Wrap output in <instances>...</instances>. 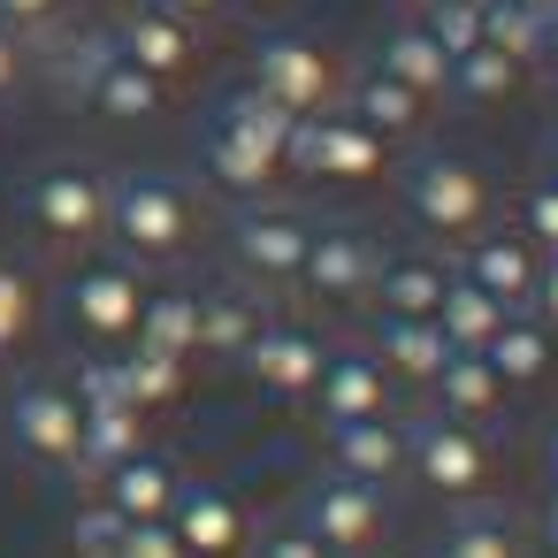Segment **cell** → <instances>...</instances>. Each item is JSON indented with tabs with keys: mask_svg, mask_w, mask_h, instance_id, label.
Segmentation results:
<instances>
[{
	"mask_svg": "<svg viewBox=\"0 0 558 558\" xmlns=\"http://www.w3.org/2000/svg\"><path fill=\"white\" fill-rule=\"evenodd\" d=\"M154 9H169V16H184V24L207 32V24H222V16L238 9V0H154Z\"/></svg>",
	"mask_w": 558,
	"mask_h": 558,
	"instance_id": "ee69618b",
	"label": "cell"
},
{
	"mask_svg": "<svg viewBox=\"0 0 558 558\" xmlns=\"http://www.w3.org/2000/svg\"><path fill=\"white\" fill-rule=\"evenodd\" d=\"M291 123H299V116H283V108L260 100L253 85L222 93L215 116H207V131H199V169H207V184L230 192V199H260V192L283 177Z\"/></svg>",
	"mask_w": 558,
	"mask_h": 558,
	"instance_id": "6da1fadb",
	"label": "cell"
},
{
	"mask_svg": "<svg viewBox=\"0 0 558 558\" xmlns=\"http://www.w3.org/2000/svg\"><path fill=\"white\" fill-rule=\"evenodd\" d=\"M436 558H520V535L497 520V512H451L444 520V543H436Z\"/></svg>",
	"mask_w": 558,
	"mask_h": 558,
	"instance_id": "836d02e7",
	"label": "cell"
},
{
	"mask_svg": "<svg viewBox=\"0 0 558 558\" xmlns=\"http://www.w3.org/2000/svg\"><path fill=\"white\" fill-rule=\"evenodd\" d=\"M466 283H482L505 314H527L535 306V276H543V253L520 238V230H474L466 238V253L451 260Z\"/></svg>",
	"mask_w": 558,
	"mask_h": 558,
	"instance_id": "9a60e30c",
	"label": "cell"
},
{
	"mask_svg": "<svg viewBox=\"0 0 558 558\" xmlns=\"http://www.w3.org/2000/svg\"><path fill=\"white\" fill-rule=\"evenodd\" d=\"M108 39H116V54H131V62H138L154 85H169V93L199 70V24L154 9V0H131V9L108 24Z\"/></svg>",
	"mask_w": 558,
	"mask_h": 558,
	"instance_id": "7c38bea8",
	"label": "cell"
},
{
	"mask_svg": "<svg viewBox=\"0 0 558 558\" xmlns=\"http://www.w3.org/2000/svg\"><path fill=\"white\" fill-rule=\"evenodd\" d=\"M543 466H550V489H558V428H550V444H543Z\"/></svg>",
	"mask_w": 558,
	"mask_h": 558,
	"instance_id": "c3c4849f",
	"label": "cell"
},
{
	"mask_svg": "<svg viewBox=\"0 0 558 558\" xmlns=\"http://www.w3.org/2000/svg\"><path fill=\"white\" fill-rule=\"evenodd\" d=\"M177 466L154 451V444H138L131 459H116V466H100V505L116 512V520H169V505H177Z\"/></svg>",
	"mask_w": 558,
	"mask_h": 558,
	"instance_id": "ac0fdd59",
	"label": "cell"
},
{
	"mask_svg": "<svg viewBox=\"0 0 558 558\" xmlns=\"http://www.w3.org/2000/svg\"><path fill=\"white\" fill-rule=\"evenodd\" d=\"M421 24L444 54H466L482 47V0H421Z\"/></svg>",
	"mask_w": 558,
	"mask_h": 558,
	"instance_id": "8d00e7d4",
	"label": "cell"
},
{
	"mask_svg": "<svg viewBox=\"0 0 558 558\" xmlns=\"http://www.w3.org/2000/svg\"><path fill=\"white\" fill-rule=\"evenodd\" d=\"M32 329H39V283L16 260H0V352H16Z\"/></svg>",
	"mask_w": 558,
	"mask_h": 558,
	"instance_id": "e575fe53",
	"label": "cell"
},
{
	"mask_svg": "<svg viewBox=\"0 0 558 558\" xmlns=\"http://www.w3.org/2000/svg\"><path fill=\"white\" fill-rule=\"evenodd\" d=\"M116 535H123V520L100 505V512H77V558H116Z\"/></svg>",
	"mask_w": 558,
	"mask_h": 558,
	"instance_id": "60d3db41",
	"label": "cell"
},
{
	"mask_svg": "<svg viewBox=\"0 0 558 558\" xmlns=\"http://www.w3.org/2000/svg\"><path fill=\"white\" fill-rule=\"evenodd\" d=\"M116 558H184V543H177V527H169V520H123Z\"/></svg>",
	"mask_w": 558,
	"mask_h": 558,
	"instance_id": "f35d334b",
	"label": "cell"
},
{
	"mask_svg": "<svg viewBox=\"0 0 558 558\" xmlns=\"http://www.w3.org/2000/svg\"><path fill=\"white\" fill-rule=\"evenodd\" d=\"M375 268H383V245L360 230V222H314L306 230V260H299V283L322 299V306H352L375 291Z\"/></svg>",
	"mask_w": 558,
	"mask_h": 558,
	"instance_id": "30bf717a",
	"label": "cell"
},
{
	"mask_svg": "<svg viewBox=\"0 0 558 558\" xmlns=\"http://www.w3.org/2000/svg\"><path fill=\"white\" fill-rule=\"evenodd\" d=\"M436 329H444V344L451 352H482L489 337H497V322H505V306L482 291V283H466L459 268L444 276V299H436V314H428Z\"/></svg>",
	"mask_w": 558,
	"mask_h": 558,
	"instance_id": "484cf974",
	"label": "cell"
},
{
	"mask_svg": "<svg viewBox=\"0 0 558 558\" xmlns=\"http://www.w3.org/2000/svg\"><path fill=\"white\" fill-rule=\"evenodd\" d=\"M390 169V138H375L360 116L329 108V116H299L291 146H283V177H314V184H367Z\"/></svg>",
	"mask_w": 558,
	"mask_h": 558,
	"instance_id": "52a82bcc",
	"label": "cell"
},
{
	"mask_svg": "<svg viewBox=\"0 0 558 558\" xmlns=\"http://www.w3.org/2000/svg\"><path fill=\"white\" fill-rule=\"evenodd\" d=\"M543 70H550V77H558V9H550V16H543Z\"/></svg>",
	"mask_w": 558,
	"mask_h": 558,
	"instance_id": "f6af8a7d",
	"label": "cell"
},
{
	"mask_svg": "<svg viewBox=\"0 0 558 558\" xmlns=\"http://www.w3.org/2000/svg\"><path fill=\"white\" fill-rule=\"evenodd\" d=\"M24 215H32V230L47 245H70V253L100 245L108 238V169H93V161H47L24 184Z\"/></svg>",
	"mask_w": 558,
	"mask_h": 558,
	"instance_id": "8992f818",
	"label": "cell"
},
{
	"mask_svg": "<svg viewBox=\"0 0 558 558\" xmlns=\"http://www.w3.org/2000/svg\"><path fill=\"white\" fill-rule=\"evenodd\" d=\"M192 222H199V207H192L184 177H169V169L108 177V238L123 260H184Z\"/></svg>",
	"mask_w": 558,
	"mask_h": 558,
	"instance_id": "3957f363",
	"label": "cell"
},
{
	"mask_svg": "<svg viewBox=\"0 0 558 558\" xmlns=\"http://www.w3.org/2000/svg\"><path fill=\"white\" fill-rule=\"evenodd\" d=\"M268 322V299H260V283H245V276H230V283H207L199 291V352H222V360H238L245 344H253V329Z\"/></svg>",
	"mask_w": 558,
	"mask_h": 558,
	"instance_id": "7402d4cb",
	"label": "cell"
},
{
	"mask_svg": "<svg viewBox=\"0 0 558 558\" xmlns=\"http://www.w3.org/2000/svg\"><path fill=\"white\" fill-rule=\"evenodd\" d=\"M314 413L337 428V421H375L383 413V360L375 352H322V375H314Z\"/></svg>",
	"mask_w": 558,
	"mask_h": 558,
	"instance_id": "d6986e66",
	"label": "cell"
},
{
	"mask_svg": "<svg viewBox=\"0 0 558 558\" xmlns=\"http://www.w3.org/2000/svg\"><path fill=\"white\" fill-rule=\"evenodd\" d=\"M520 62L512 54H497V47H466V54H451V85H444V100H466V108H497V100H512L520 93Z\"/></svg>",
	"mask_w": 558,
	"mask_h": 558,
	"instance_id": "f546056e",
	"label": "cell"
},
{
	"mask_svg": "<svg viewBox=\"0 0 558 558\" xmlns=\"http://www.w3.org/2000/svg\"><path fill=\"white\" fill-rule=\"evenodd\" d=\"M543 329H558V253H543V276H535V306H527Z\"/></svg>",
	"mask_w": 558,
	"mask_h": 558,
	"instance_id": "7bdbcfd3",
	"label": "cell"
},
{
	"mask_svg": "<svg viewBox=\"0 0 558 558\" xmlns=\"http://www.w3.org/2000/svg\"><path fill=\"white\" fill-rule=\"evenodd\" d=\"M398 199H405V215H413V230H428V238H444V245H466L474 230H489V177L466 161V154H451V146H428V154H413L405 161V177H398Z\"/></svg>",
	"mask_w": 558,
	"mask_h": 558,
	"instance_id": "277c9868",
	"label": "cell"
},
{
	"mask_svg": "<svg viewBox=\"0 0 558 558\" xmlns=\"http://www.w3.org/2000/svg\"><path fill=\"white\" fill-rule=\"evenodd\" d=\"M543 177H550V184H558V131H550V138H543Z\"/></svg>",
	"mask_w": 558,
	"mask_h": 558,
	"instance_id": "bcb514c9",
	"label": "cell"
},
{
	"mask_svg": "<svg viewBox=\"0 0 558 558\" xmlns=\"http://www.w3.org/2000/svg\"><path fill=\"white\" fill-rule=\"evenodd\" d=\"M306 215L299 207H268V199H245L230 215V260L245 283L276 291V283H299V260H306Z\"/></svg>",
	"mask_w": 558,
	"mask_h": 558,
	"instance_id": "ba28073f",
	"label": "cell"
},
{
	"mask_svg": "<svg viewBox=\"0 0 558 558\" xmlns=\"http://www.w3.org/2000/svg\"><path fill=\"white\" fill-rule=\"evenodd\" d=\"M238 9H276V0H238Z\"/></svg>",
	"mask_w": 558,
	"mask_h": 558,
	"instance_id": "f907efd6",
	"label": "cell"
},
{
	"mask_svg": "<svg viewBox=\"0 0 558 558\" xmlns=\"http://www.w3.org/2000/svg\"><path fill=\"white\" fill-rule=\"evenodd\" d=\"M146 444V413L131 405V398H93L85 405V466L100 474V466H116V459H131Z\"/></svg>",
	"mask_w": 558,
	"mask_h": 558,
	"instance_id": "4dcf8cb0",
	"label": "cell"
},
{
	"mask_svg": "<svg viewBox=\"0 0 558 558\" xmlns=\"http://www.w3.org/2000/svg\"><path fill=\"white\" fill-rule=\"evenodd\" d=\"M329 466L337 474H352V482H367V489H390L398 474H405V428L398 421H337L329 428Z\"/></svg>",
	"mask_w": 558,
	"mask_h": 558,
	"instance_id": "ffe728a7",
	"label": "cell"
},
{
	"mask_svg": "<svg viewBox=\"0 0 558 558\" xmlns=\"http://www.w3.org/2000/svg\"><path fill=\"white\" fill-rule=\"evenodd\" d=\"M550 116H558V85H550ZM550 131H558V123H550Z\"/></svg>",
	"mask_w": 558,
	"mask_h": 558,
	"instance_id": "816d5d0a",
	"label": "cell"
},
{
	"mask_svg": "<svg viewBox=\"0 0 558 558\" xmlns=\"http://www.w3.org/2000/svg\"><path fill=\"white\" fill-rule=\"evenodd\" d=\"M138 299H146V283H138V260H85L70 283H62V306H70V322L85 329V337H100V344H131V329H138Z\"/></svg>",
	"mask_w": 558,
	"mask_h": 558,
	"instance_id": "8fae6325",
	"label": "cell"
},
{
	"mask_svg": "<svg viewBox=\"0 0 558 558\" xmlns=\"http://www.w3.org/2000/svg\"><path fill=\"white\" fill-rule=\"evenodd\" d=\"M238 367L268 390V398H306L314 390V375H322V337L314 329H291V322H260L253 329V344L238 352Z\"/></svg>",
	"mask_w": 558,
	"mask_h": 558,
	"instance_id": "2e32d148",
	"label": "cell"
},
{
	"mask_svg": "<svg viewBox=\"0 0 558 558\" xmlns=\"http://www.w3.org/2000/svg\"><path fill=\"white\" fill-rule=\"evenodd\" d=\"M70 16H77V0H0V24H9L32 54H39L47 39H62Z\"/></svg>",
	"mask_w": 558,
	"mask_h": 558,
	"instance_id": "d590c367",
	"label": "cell"
},
{
	"mask_svg": "<svg viewBox=\"0 0 558 558\" xmlns=\"http://www.w3.org/2000/svg\"><path fill=\"white\" fill-rule=\"evenodd\" d=\"M444 276H451V260H436V253H383L367 299H375L383 314H413V322H428L436 299H444Z\"/></svg>",
	"mask_w": 558,
	"mask_h": 558,
	"instance_id": "cb8c5ba5",
	"label": "cell"
},
{
	"mask_svg": "<svg viewBox=\"0 0 558 558\" xmlns=\"http://www.w3.org/2000/svg\"><path fill=\"white\" fill-rule=\"evenodd\" d=\"M405 474H421L436 497H474L489 482V444L466 421L428 413L421 428H405Z\"/></svg>",
	"mask_w": 558,
	"mask_h": 558,
	"instance_id": "4fadbf2b",
	"label": "cell"
},
{
	"mask_svg": "<svg viewBox=\"0 0 558 558\" xmlns=\"http://www.w3.org/2000/svg\"><path fill=\"white\" fill-rule=\"evenodd\" d=\"M367 70H383V77H398V85H405V93H421V100H444V85H451V54H444V47L428 39V24H421V16H405V24H390Z\"/></svg>",
	"mask_w": 558,
	"mask_h": 558,
	"instance_id": "44dd1931",
	"label": "cell"
},
{
	"mask_svg": "<svg viewBox=\"0 0 558 558\" xmlns=\"http://www.w3.org/2000/svg\"><path fill=\"white\" fill-rule=\"evenodd\" d=\"M436 405H444V421H489L497 405H505V383H497V367L482 360V352H451L444 367H436Z\"/></svg>",
	"mask_w": 558,
	"mask_h": 558,
	"instance_id": "83f0119b",
	"label": "cell"
},
{
	"mask_svg": "<svg viewBox=\"0 0 558 558\" xmlns=\"http://www.w3.org/2000/svg\"><path fill=\"white\" fill-rule=\"evenodd\" d=\"M520 9H535V16H550V9H558V0H520Z\"/></svg>",
	"mask_w": 558,
	"mask_h": 558,
	"instance_id": "681fc988",
	"label": "cell"
},
{
	"mask_svg": "<svg viewBox=\"0 0 558 558\" xmlns=\"http://www.w3.org/2000/svg\"><path fill=\"white\" fill-rule=\"evenodd\" d=\"M116 375H123V398L146 413V405H169L177 390H184V360L177 352H154V344H131L123 360H116Z\"/></svg>",
	"mask_w": 558,
	"mask_h": 558,
	"instance_id": "d6a6232c",
	"label": "cell"
},
{
	"mask_svg": "<svg viewBox=\"0 0 558 558\" xmlns=\"http://www.w3.org/2000/svg\"><path fill=\"white\" fill-rule=\"evenodd\" d=\"M337 108H344V116H360V123H367L375 138H390V146H398V138H413V131H421V116H428V100H421V93H405V85H398V77H383V70H360V77L344 85V100H337Z\"/></svg>",
	"mask_w": 558,
	"mask_h": 558,
	"instance_id": "603a6c76",
	"label": "cell"
},
{
	"mask_svg": "<svg viewBox=\"0 0 558 558\" xmlns=\"http://www.w3.org/2000/svg\"><path fill=\"white\" fill-rule=\"evenodd\" d=\"M245 85H253L260 100H276L283 116H329V108L344 100V70H337V54H329L314 32H268V39L253 47Z\"/></svg>",
	"mask_w": 558,
	"mask_h": 558,
	"instance_id": "5b68a950",
	"label": "cell"
},
{
	"mask_svg": "<svg viewBox=\"0 0 558 558\" xmlns=\"http://www.w3.org/2000/svg\"><path fill=\"white\" fill-rule=\"evenodd\" d=\"M482 360L497 367V383H505V390H527V383H543V375H550V329H543L535 314H505V322H497V337L482 344Z\"/></svg>",
	"mask_w": 558,
	"mask_h": 558,
	"instance_id": "4316f807",
	"label": "cell"
},
{
	"mask_svg": "<svg viewBox=\"0 0 558 558\" xmlns=\"http://www.w3.org/2000/svg\"><path fill=\"white\" fill-rule=\"evenodd\" d=\"M520 238H527L535 253H558V184H550V177L527 184V199H520Z\"/></svg>",
	"mask_w": 558,
	"mask_h": 558,
	"instance_id": "74e56055",
	"label": "cell"
},
{
	"mask_svg": "<svg viewBox=\"0 0 558 558\" xmlns=\"http://www.w3.org/2000/svg\"><path fill=\"white\" fill-rule=\"evenodd\" d=\"M9 428H16V451H32L39 466H85V405H77V390H62L47 375L16 383Z\"/></svg>",
	"mask_w": 558,
	"mask_h": 558,
	"instance_id": "9c48e42d",
	"label": "cell"
},
{
	"mask_svg": "<svg viewBox=\"0 0 558 558\" xmlns=\"http://www.w3.org/2000/svg\"><path fill=\"white\" fill-rule=\"evenodd\" d=\"M299 520L314 527V543H322L329 558H352V550H367V543L383 535V489H367V482H352V474L329 466V474L306 482Z\"/></svg>",
	"mask_w": 558,
	"mask_h": 558,
	"instance_id": "5bb4252c",
	"label": "cell"
},
{
	"mask_svg": "<svg viewBox=\"0 0 558 558\" xmlns=\"http://www.w3.org/2000/svg\"><path fill=\"white\" fill-rule=\"evenodd\" d=\"M482 47L512 54L520 70H543V16L520 0H482Z\"/></svg>",
	"mask_w": 558,
	"mask_h": 558,
	"instance_id": "1f68e13d",
	"label": "cell"
},
{
	"mask_svg": "<svg viewBox=\"0 0 558 558\" xmlns=\"http://www.w3.org/2000/svg\"><path fill=\"white\" fill-rule=\"evenodd\" d=\"M543 543L558 550V497H550V512H543Z\"/></svg>",
	"mask_w": 558,
	"mask_h": 558,
	"instance_id": "7dc6e473",
	"label": "cell"
},
{
	"mask_svg": "<svg viewBox=\"0 0 558 558\" xmlns=\"http://www.w3.org/2000/svg\"><path fill=\"white\" fill-rule=\"evenodd\" d=\"M169 527H177L184 558H238V550H245V512H238V497L215 489V482H177Z\"/></svg>",
	"mask_w": 558,
	"mask_h": 558,
	"instance_id": "e0dca14e",
	"label": "cell"
},
{
	"mask_svg": "<svg viewBox=\"0 0 558 558\" xmlns=\"http://www.w3.org/2000/svg\"><path fill=\"white\" fill-rule=\"evenodd\" d=\"M260 558H329V550L314 543V527H306V520H276V527L260 535Z\"/></svg>",
	"mask_w": 558,
	"mask_h": 558,
	"instance_id": "ab89813d",
	"label": "cell"
},
{
	"mask_svg": "<svg viewBox=\"0 0 558 558\" xmlns=\"http://www.w3.org/2000/svg\"><path fill=\"white\" fill-rule=\"evenodd\" d=\"M131 344H154V352L192 360V352H199V291H177V283H169V291H146Z\"/></svg>",
	"mask_w": 558,
	"mask_h": 558,
	"instance_id": "f1b7e54d",
	"label": "cell"
},
{
	"mask_svg": "<svg viewBox=\"0 0 558 558\" xmlns=\"http://www.w3.org/2000/svg\"><path fill=\"white\" fill-rule=\"evenodd\" d=\"M32 62H47L54 85H62V100H85L100 123H154L169 108V85H154L131 54H116L108 32H62Z\"/></svg>",
	"mask_w": 558,
	"mask_h": 558,
	"instance_id": "7a4b0ae2",
	"label": "cell"
},
{
	"mask_svg": "<svg viewBox=\"0 0 558 558\" xmlns=\"http://www.w3.org/2000/svg\"><path fill=\"white\" fill-rule=\"evenodd\" d=\"M375 360H383V375L436 383V367L451 360V344H444V329H436V322H413V314H375Z\"/></svg>",
	"mask_w": 558,
	"mask_h": 558,
	"instance_id": "d4e9b609",
	"label": "cell"
},
{
	"mask_svg": "<svg viewBox=\"0 0 558 558\" xmlns=\"http://www.w3.org/2000/svg\"><path fill=\"white\" fill-rule=\"evenodd\" d=\"M24 77H32V47H24V39H16L9 24H0V100H9V93H16Z\"/></svg>",
	"mask_w": 558,
	"mask_h": 558,
	"instance_id": "b9f144b4",
	"label": "cell"
}]
</instances>
